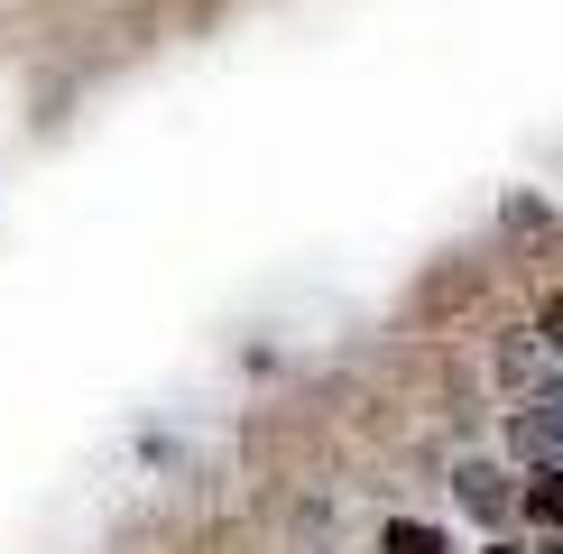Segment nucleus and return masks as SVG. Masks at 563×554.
I'll list each match as a JSON object with an SVG mask.
<instances>
[{
	"label": "nucleus",
	"instance_id": "f257e3e1",
	"mask_svg": "<svg viewBox=\"0 0 563 554\" xmlns=\"http://www.w3.org/2000/svg\"><path fill=\"white\" fill-rule=\"evenodd\" d=\"M453 499L472 508L481 527H508V508H518V480H508L499 462H462V480H453Z\"/></svg>",
	"mask_w": 563,
	"mask_h": 554
},
{
	"label": "nucleus",
	"instance_id": "f03ea898",
	"mask_svg": "<svg viewBox=\"0 0 563 554\" xmlns=\"http://www.w3.org/2000/svg\"><path fill=\"white\" fill-rule=\"evenodd\" d=\"M518 453L527 462H563V388H545V407L518 416Z\"/></svg>",
	"mask_w": 563,
	"mask_h": 554
},
{
	"label": "nucleus",
	"instance_id": "7ed1b4c3",
	"mask_svg": "<svg viewBox=\"0 0 563 554\" xmlns=\"http://www.w3.org/2000/svg\"><path fill=\"white\" fill-rule=\"evenodd\" d=\"M518 508H527L536 527H554V536H563V462H536V480L518 490Z\"/></svg>",
	"mask_w": 563,
	"mask_h": 554
},
{
	"label": "nucleus",
	"instance_id": "20e7f679",
	"mask_svg": "<svg viewBox=\"0 0 563 554\" xmlns=\"http://www.w3.org/2000/svg\"><path fill=\"white\" fill-rule=\"evenodd\" d=\"M379 545H388V554H453V536H443V527H426V518H388Z\"/></svg>",
	"mask_w": 563,
	"mask_h": 554
},
{
	"label": "nucleus",
	"instance_id": "39448f33",
	"mask_svg": "<svg viewBox=\"0 0 563 554\" xmlns=\"http://www.w3.org/2000/svg\"><path fill=\"white\" fill-rule=\"evenodd\" d=\"M536 333H545V352H563V287L545 296V306H536Z\"/></svg>",
	"mask_w": 563,
	"mask_h": 554
},
{
	"label": "nucleus",
	"instance_id": "423d86ee",
	"mask_svg": "<svg viewBox=\"0 0 563 554\" xmlns=\"http://www.w3.org/2000/svg\"><path fill=\"white\" fill-rule=\"evenodd\" d=\"M489 554H527V545H489Z\"/></svg>",
	"mask_w": 563,
	"mask_h": 554
}]
</instances>
